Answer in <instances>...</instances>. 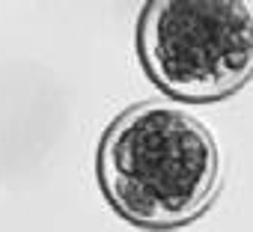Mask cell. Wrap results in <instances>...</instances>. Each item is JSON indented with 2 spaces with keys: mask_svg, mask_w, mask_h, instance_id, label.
Masks as SVG:
<instances>
[{
  "mask_svg": "<svg viewBox=\"0 0 253 232\" xmlns=\"http://www.w3.org/2000/svg\"><path fill=\"white\" fill-rule=\"evenodd\" d=\"M137 57L161 92L223 101L253 77V12L241 0H149L137 18Z\"/></svg>",
  "mask_w": 253,
  "mask_h": 232,
  "instance_id": "cell-2",
  "label": "cell"
},
{
  "mask_svg": "<svg viewBox=\"0 0 253 232\" xmlns=\"http://www.w3.org/2000/svg\"><path fill=\"white\" fill-rule=\"evenodd\" d=\"M95 179L110 208L152 232L203 217L220 191V152L209 125L182 107L140 101L104 128Z\"/></svg>",
  "mask_w": 253,
  "mask_h": 232,
  "instance_id": "cell-1",
  "label": "cell"
}]
</instances>
